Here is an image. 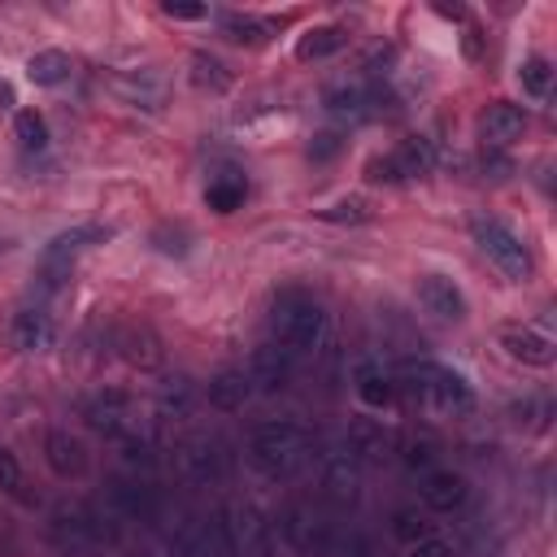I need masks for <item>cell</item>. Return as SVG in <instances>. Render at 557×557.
<instances>
[{"instance_id":"cell-1","label":"cell","mask_w":557,"mask_h":557,"mask_svg":"<svg viewBox=\"0 0 557 557\" xmlns=\"http://www.w3.org/2000/svg\"><path fill=\"white\" fill-rule=\"evenodd\" d=\"M396 396H409L418 409H431L440 418L474 413V387L466 383V374H457L440 361H409L396 374Z\"/></svg>"},{"instance_id":"cell-2","label":"cell","mask_w":557,"mask_h":557,"mask_svg":"<svg viewBox=\"0 0 557 557\" xmlns=\"http://www.w3.org/2000/svg\"><path fill=\"white\" fill-rule=\"evenodd\" d=\"M322 326H326V313L309 292L287 287L283 296H274V309H270V344L274 348L305 352L322 339Z\"/></svg>"},{"instance_id":"cell-3","label":"cell","mask_w":557,"mask_h":557,"mask_svg":"<svg viewBox=\"0 0 557 557\" xmlns=\"http://www.w3.org/2000/svg\"><path fill=\"white\" fill-rule=\"evenodd\" d=\"M470 235H474V248L509 278V283H531L535 278V257L527 248V239L505 226L500 218H474L470 222Z\"/></svg>"},{"instance_id":"cell-4","label":"cell","mask_w":557,"mask_h":557,"mask_svg":"<svg viewBox=\"0 0 557 557\" xmlns=\"http://www.w3.org/2000/svg\"><path fill=\"white\" fill-rule=\"evenodd\" d=\"M248 448H252V461H257L261 470L287 474V470H296L300 457L309 453V435H305V426H296V422H270V426H257V435H252Z\"/></svg>"},{"instance_id":"cell-5","label":"cell","mask_w":557,"mask_h":557,"mask_svg":"<svg viewBox=\"0 0 557 557\" xmlns=\"http://www.w3.org/2000/svg\"><path fill=\"white\" fill-rule=\"evenodd\" d=\"M431 170H435V144L426 135H409L392 152L374 157L366 165V178L370 183H405V178H418V174H431Z\"/></svg>"},{"instance_id":"cell-6","label":"cell","mask_w":557,"mask_h":557,"mask_svg":"<svg viewBox=\"0 0 557 557\" xmlns=\"http://www.w3.org/2000/svg\"><path fill=\"white\" fill-rule=\"evenodd\" d=\"M496 344L505 348L509 361H522V366H535V370H548L557 361V339L531 322H509L496 331Z\"/></svg>"},{"instance_id":"cell-7","label":"cell","mask_w":557,"mask_h":557,"mask_svg":"<svg viewBox=\"0 0 557 557\" xmlns=\"http://www.w3.org/2000/svg\"><path fill=\"white\" fill-rule=\"evenodd\" d=\"M527 131V109L513 100H492L479 109V139L487 148H509Z\"/></svg>"},{"instance_id":"cell-8","label":"cell","mask_w":557,"mask_h":557,"mask_svg":"<svg viewBox=\"0 0 557 557\" xmlns=\"http://www.w3.org/2000/svg\"><path fill=\"white\" fill-rule=\"evenodd\" d=\"M418 305L440 322H461L466 318V292L448 274H422L418 278Z\"/></svg>"},{"instance_id":"cell-9","label":"cell","mask_w":557,"mask_h":557,"mask_svg":"<svg viewBox=\"0 0 557 557\" xmlns=\"http://www.w3.org/2000/svg\"><path fill=\"white\" fill-rule=\"evenodd\" d=\"M9 339H13L17 352H39V348H48V344H52V322H48V313H44L39 305L17 309L13 322H9Z\"/></svg>"},{"instance_id":"cell-10","label":"cell","mask_w":557,"mask_h":557,"mask_svg":"<svg viewBox=\"0 0 557 557\" xmlns=\"http://www.w3.org/2000/svg\"><path fill=\"white\" fill-rule=\"evenodd\" d=\"M466 496H470V487H466V479H461L457 470H435V474H426V483H422V505L435 509V513L461 509Z\"/></svg>"},{"instance_id":"cell-11","label":"cell","mask_w":557,"mask_h":557,"mask_svg":"<svg viewBox=\"0 0 557 557\" xmlns=\"http://www.w3.org/2000/svg\"><path fill=\"white\" fill-rule=\"evenodd\" d=\"M344 44H348V26L344 22H322V26H313L296 39V61H326Z\"/></svg>"},{"instance_id":"cell-12","label":"cell","mask_w":557,"mask_h":557,"mask_svg":"<svg viewBox=\"0 0 557 557\" xmlns=\"http://www.w3.org/2000/svg\"><path fill=\"white\" fill-rule=\"evenodd\" d=\"M357 396H361V405H370V409H387L392 400H396V374L392 370H383L379 361H361L357 366Z\"/></svg>"},{"instance_id":"cell-13","label":"cell","mask_w":557,"mask_h":557,"mask_svg":"<svg viewBox=\"0 0 557 557\" xmlns=\"http://www.w3.org/2000/svg\"><path fill=\"white\" fill-rule=\"evenodd\" d=\"M44 453H48V466H52L61 479H70V474H83V470H87L83 444H78L70 431H48V440H44Z\"/></svg>"},{"instance_id":"cell-14","label":"cell","mask_w":557,"mask_h":557,"mask_svg":"<svg viewBox=\"0 0 557 557\" xmlns=\"http://www.w3.org/2000/svg\"><path fill=\"white\" fill-rule=\"evenodd\" d=\"M244 196H248V183H244V174H235V170L209 178V187H205V205L218 209V213H235V209L244 205Z\"/></svg>"},{"instance_id":"cell-15","label":"cell","mask_w":557,"mask_h":557,"mask_svg":"<svg viewBox=\"0 0 557 557\" xmlns=\"http://www.w3.org/2000/svg\"><path fill=\"white\" fill-rule=\"evenodd\" d=\"M26 78H30L35 87H57V83L70 78V57H65L61 48H44V52H35V57L26 61Z\"/></svg>"},{"instance_id":"cell-16","label":"cell","mask_w":557,"mask_h":557,"mask_svg":"<svg viewBox=\"0 0 557 557\" xmlns=\"http://www.w3.org/2000/svg\"><path fill=\"white\" fill-rule=\"evenodd\" d=\"M518 87H522L527 100H548V91H553V61L544 52H531L518 65Z\"/></svg>"},{"instance_id":"cell-17","label":"cell","mask_w":557,"mask_h":557,"mask_svg":"<svg viewBox=\"0 0 557 557\" xmlns=\"http://www.w3.org/2000/svg\"><path fill=\"white\" fill-rule=\"evenodd\" d=\"M248 392H252V379H248L244 370H226V374H218V379L209 383V400H213L218 409H239V405L248 400Z\"/></svg>"},{"instance_id":"cell-18","label":"cell","mask_w":557,"mask_h":557,"mask_svg":"<svg viewBox=\"0 0 557 557\" xmlns=\"http://www.w3.org/2000/svg\"><path fill=\"white\" fill-rule=\"evenodd\" d=\"M222 30L235 44H261L265 35H274V22L270 17H252V13H226L222 17Z\"/></svg>"},{"instance_id":"cell-19","label":"cell","mask_w":557,"mask_h":557,"mask_svg":"<svg viewBox=\"0 0 557 557\" xmlns=\"http://www.w3.org/2000/svg\"><path fill=\"white\" fill-rule=\"evenodd\" d=\"M374 100H379V96L366 91V87H339V91L326 96V109H331L335 117H370V104H374Z\"/></svg>"},{"instance_id":"cell-20","label":"cell","mask_w":557,"mask_h":557,"mask_svg":"<svg viewBox=\"0 0 557 557\" xmlns=\"http://www.w3.org/2000/svg\"><path fill=\"white\" fill-rule=\"evenodd\" d=\"M13 135H17V144H22L26 152H44V148H48V122H44V113L17 109V113H13Z\"/></svg>"},{"instance_id":"cell-21","label":"cell","mask_w":557,"mask_h":557,"mask_svg":"<svg viewBox=\"0 0 557 557\" xmlns=\"http://www.w3.org/2000/svg\"><path fill=\"white\" fill-rule=\"evenodd\" d=\"M318 218H322V222H366V218H370V200H366V196H344V200L318 209Z\"/></svg>"},{"instance_id":"cell-22","label":"cell","mask_w":557,"mask_h":557,"mask_svg":"<svg viewBox=\"0 0 557 557\" xmlns=\"http://www.w3.org/2000/svg\"><path fill=\"white\" fill-rule=\"evenodd\" d=\"M191 65H196V83H200V87H213V91H222V87L231 83L226 65H222L218 57H205V52H196V57H191Z\"/></svg>"},{"instance_id":"cell-23","label":"cell","mask_w":557,"mask_h":557,"mask_svg":"<svg viewBox=\"0 0 557 557\" xmlns=\"http://www.w3.org/2000/svg\"><path fill=\"white\" fill-rule=\"evenodd\" d=\"M339 148H344V135L339 131H318L309 139V161H331Z\"/></svg>"},{"instance_id":"cell-24","label":"cell","mask_w":557,"mask_h":557,"mask_svg":"<svg viewBox=\"0 0 557 557\" xmlns=\"http://www.w3.org/2000/svg\"><path fill=\"white\" fill-rule=\"evenodd\" d=\"M513 413H522L531 426H544L553 409H548V400H522V405H513ZM522 418H518V422H522Z\"/></svg>"},{"instance_id":"cell-25","label":"cell","mask_w":557,"mask_h":557,"mask_svg":"<svg viewBox=\"0 0 557 557\" xmlns=\"http://www.w3.org/2000/svg\"><path fill=\"white\" fill-rule=\"evenodd\" d=\"M165 13H170V17H183V22H196V17H209V9H205V4H174V0L165 4Z\"/></svg>"},{"instance_id":"cell-26","label":"cell","mask_w":557,"mask_h":557,"mask_svg":"<svg viewBox=\"0 0 557 557\" xmlns=\"http://www.w3.org/2000/svg\"><path fill=\"white\" fill-rule=\"evenodd\" d=\"M461 48H466L470 61H479V57H483V35H479V30H466V35H461Z\"/></svg>"},{"instance_id":"cell-27","label":"cell","mask_w":557,"mask_h":557,"mask_svg":"<svg viewBox=\"0 0 557 557\" xmlns=\"http://www.w3.org/2000/svg\"><path fill=\"white\" fill-rule=\"evenodd\" d=\"M409 557H453V553H448L444 544H422V548H413Z\"/></svg>"},{"instance_id":"cell-28","label":"cell","mask_w":557,"mask_h":557,"mask_svg":"<svg viewBox=\"0 0 557 557\" xmlns=\"http://www.w3.org/2000/svg\"><path fill=\"white\" fill-rule=\"evenodd\" d=\"M13 104H17V96H13V83H4V78H0V113H4V109H13Z\"/></svg>"}]
</instances>
